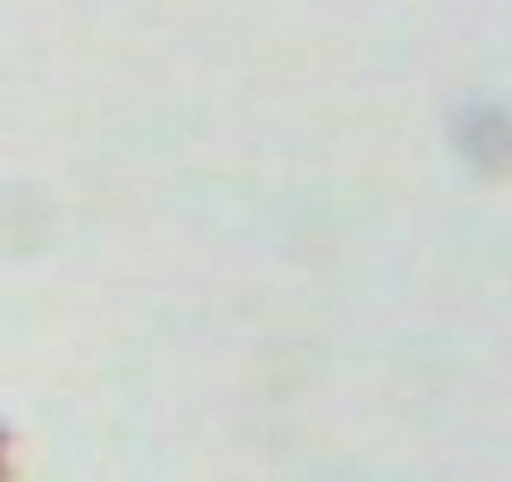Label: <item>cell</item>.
<instances>
[{"instance_id":"obj_1","label":"cell","mask_w":512,"mask_h":482,"mask_svg":"<svg viewBox=\"0 0 512 482\" xmlns=\"http://www.w3.org/2000/svg\"><path fill=\"white\" fill-rule=\"evenodd\" d=\"M0 482H6V432H0Z\"/></svg>"}]
</instances>
